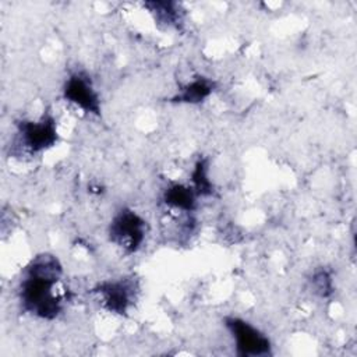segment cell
Instances as JSON below:
<instances>
[{
	"label": "cell",
	"mask_w": 357,
	"mask_h": 357,
	"mask_svg": "<svg viewBox=\"0 0 357 357\" xmlns=\"http://www.w3.org/2000/svg\"><path fill=\"white\" fill-rule=\"evenodd\" d=\"M63 273V265L56 255H35L22 269L18 283L21 310L39 319H56L67 300V290L60 287Z\"/></svg>",
	"instance_id": "cell-1"
},
{
	"label": "cell",
	"mask_w": 357,
	"mask_h": 357,
	"mask_svg": "<svg viewBox=\"0 0 357 357\" xmlns=\"http://www.w3.org/2000/svg\"><path fill=\"white\" fill-rule=\"evenodd\" d=\"M59 142L57 121L49 112L43 113L35 120L24 119L15 123L14 145L17 149L28 153L38 155Z\"/></svg>",
	"instance_id": "cell-2"
},
{
	"label": "cell",
	"mask_w": 357,
	"mask_h": 357,
	"mask_svg": "<svg viewBox=\"0 0 357 357\" xmlns=\"http://www.w3.org/2000/svg\"><path fill=\"white\" fill-rule=\"evenodd\" d=\"M148 234V222L144 216L131 208L123 206L114 212L107 227L110 243L124 254H135L145 243Z\"/></svg>",
	"instance_id": "cell-3"
},
{
	"label": "cell",
	"mask_w": 357,
	"mask_h": 357,
	"mask_svg": "<svg viewBox=\"0 0 357 357\" xmlns=\"http://www.w3.org/2000/svg\"><path fill=\"white\" fill-rule=\"evenodd\" d=\"M223 322L230 333L237 356L266 357L272 354V342L269 336L250 321L237 315H227Z\"/></svg>",
	"instance_id": "cell-4"
},
{
	"label": "cell",
	"mask_w": 357,
	"mask_h": 357,
	"mask_svg": "<svg viewBox=\"0 0 357 357\" xmlns=\"http://www.w3.org/2000/svg\"><path fill=\"white\" fill-rule=\"evenodd\" d=\"M138 290V282L131 276H126L102 280L92 289V293L103 310L123 317L134 305Z\"/></svg>",
	"instance_id": "cell-5"
},
{
	"label": "cell",
	"mask_w": 357,
	"mask_h": 357,
	"mask_svg": "<svg viewBox=\"0 0 357 357\" xmlns=\"http://www.w3.org/2000/svg\"><path fill=\"white\" fill-rule=\"evenodd\" d=\"M61 95L67 103L86 114L100 116L102 113L99 92L86 71L71 73L63 84Z\"/></svg>",
	"instance_id": "cell-6"
},
{
	"label": "cell",
	"mask_w": 357,
	"mask_h": 357,
	"mask_svg": "<svg viewBox=\"0 0 357 357\" xmlns=\"http://www.w3.org/2000/svg\"><path fill=\"white\" fill-rule=\"evenodd\" d=\"M199 197L190 184L173 183L169 184L162 192V202L169 208L180 212H192L197 208Z\"/></svg>",
	"instance_id": "cell-7"
},
{
	"label": "cell",
	"mask_w": 357,
	"mask_h": 357,
	"mask_svg": "<svg viewBox=\"0 0 357 357\" xmlns=\"http://www.w3.org/2000/svg\"><path fill=\"white\" fill-rule=\"evenodd\" d=\"M213 89L215 81L204 75H197L178 89V92L172 98V102L198 105L206 100L212 95Z\"/></svg>",
	"instance_id": "cell-8"
},
{
	"label": "cell",
	"mask_w": 357,
	"mask_h": 357,
	"mask_svg": "<svg viewBox=\"0 0 357 357\" xmlns=\"http://www.w3.org/2000/svg\"><path fill=\"white\" fill-rule=\"evenodd\" d=\"M145 6L155 15L156 22L163 24L167 28H178L181 22V11L177 3L152 1V3H145Z\"/></svg>",
	"instance_id": "cell-9"
},
{
	"label": "cell",
	"mask_w": 357,
	"mask_h": 357,
	"mask_svg": "<svg viewBox=\"0 0 357 357\" xmlns=\"http://www.w3.org/2000/svg\"><path fill=\"white\" fill-rule=\"evenodd\" d=\"M198 197H208L213 194V183L209 177V163L206 159L195 162L191 170V184Z\"/></svg>",
	"instance_id": "cell-10"
},
{
	"label": "cell",
	"mask_w": 357,
	"mask_h": 357,
	"mask_svg": "<svg viewBox=\"0 0 357 357\" xmlns=\"http://www.w3.org/2000/svg\"><path fill=\"white\" fill-rule=\"evenodd\" d=\"M311 289L312 291L319 296L321 298H326L333 293V279L329 271L319 268L317 271H314L311 279Z\"/></svg>",
	"instance_id": "cell-11"
}]
</instances>
